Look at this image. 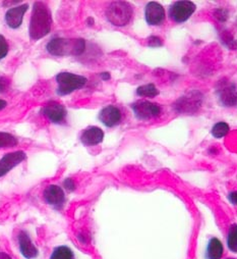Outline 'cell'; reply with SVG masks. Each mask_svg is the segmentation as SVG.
<instances>
[{"label": "cell", "mask_w": 237, "mask_h": 259, "mask_svg": "<svg viewBox=\"0 0 237 259\" xmlns=\"http://www.w3.org/2000/svg\"><path fill=\"white\" fill-rule=\"evenodd\" d=\"M52 28V16L44 3H35L30 21L29 35L32 40H40L47 36Z\"/></svg>", "instance_id": "6da1fadb"}, {"label": "cell", "mask_w": 237, "mask_h": 259, "mask_svg": "<svg viewBox=\"0 0 237 259\" xmlns=\"http://www.w3.org/2000/svg\"><path fill=\"white\" fill-rule=\"evenodd\" d=\"M86 49V41L84 39H66L53 38L46 45V50L53 56H79Z\"/></svg>", "instance_id": "7a4b0ae2"}, {"label": "cell", "mask_w": 237, "mask_h": 259, "mask_svg": "<svg viewBox=\"0 0 237 259\" xmlns=\"http://www.w3.org/2000/svg\"><path fill=\"white\" fill-rule=\"evenodd\" d=\"M88 82V79L84 76L62 72L56 76L57 90L56 93L59 96H67L72 94L73 92L82 89Z\"/></svg>", "instance_id": "3957f363"}, {"label": "cell", "mask_w": 237, "mask_h": 259, "mask_svg": "<svg viewBox=\"0 0 237 259\" xmlns=\"http://www.w3.org/2000/svg\"><path fill=\"white\" fill-rule=\"evenodd\" d=\"M134 15L132 6L126 2H114L106 10V18L114 26L123 27L128 25Z\"/></svg>", "instance_id": "277c9868"}, {"label": "cell", "mask_w": 237, "mask_h": 259, "mask_svg": "<svg viewBox=\"0 0 237 259\" xmlns=\"http://www.w3.org/2000/svg\"><path fill=\"white\" fill-rule=\"evenodd\" d=\"M196 5L190 0L174 3L169 9V17L177 24L186 23L196 12Z\"/></svg>", "instance_id": "5b68a950"}, {"label": "cell", "mask_w": 237, "mask_h": 259, "mask_svg": "<svg viewBox=\"0 0 237 259\" xmlns=\"http://www.w3.org/2000/svg\"><path fill=\"white\" fill-rule=\"evenodd\" d=\"M132 107L136 117L140 120H149L161 114L160 106L150 101H138L134 103Z\"/></svg>", "instance_id": "8992f818"}, {"label": "cell", "mask_w": 237, "mask_h": 259, "mask_svg": "<svg viewBox=\"0 0 237 259\" xmlns=\"http://www.w3.org/2000/svg\"><path fill=\"white\" fill-rule=\"evenodd\" d=\"M44 201L54 207L62 208L66 202V194L62 187L58 185H49L43 192Z\"/></svg>", "instance_id": "52a82bcc"}, {"label": "cell", "mask_w": 237, "mask_h": 259, "mask_svg": "<svg viewBox=\"0 0 237 259\" xmlns=\"http://www.w3.org/2000/svg\"><path fill=\"white\" fill-rule=\"evenodd\" d=\"M26 159L27 154L23 150L7 153L2 159H0V178L8 175L12 169L20 165Z\"/></svg>", "instance_id": "ba28073f"}, {"label": "cell", "mask_w": 237, "mask_h": 259, "mask_svg": "<svg viewBox=\"0 0 237 259\" xmlns=\"http://www.w3.org/2000/svg\"><path fill=\"white\" fill-rule=\"evenodd\" d=\"M41 113L53 123H62L65 121L68 111L62 103L51 101L41 109Z\"/></svg>", "instance_id": "9c48e42d"}, {"label": "cell", "mask_w": 237, "mask_h": 259, "mask_svg": "<svg viewBox=\"0 0 237 259\" xmlns=\"http://www.w3.org/2000/svg\"><path fill=\"white\" fill-rule=\"evenodd\" d=\"M18 246L20 253L26 259H35L39 255V249L34 244L30 235L26 231H21L19 233Z\"/></svg>", "instance_id": "30bf717a"}, {"label": "cell", "mask_w": 237, "mask_h": 259, "mask_svg": "<svg viewBox=\"0 0 237 259\" xmlns=\"http://www.w3.org/2000/svg\"><path fill=\"white\" fill-rule=\"evenodd\" d=\"M166 18V13L164 8L156 3L151 2L147 5L145 10V19L150 26H160L163 24Z\"/></svg>", "instance_id": "8fae6325"}, {"label": "cell", "mask_w": 237, "mask_h": 259, "mask_svg": "<svg viewBox=\"0 0 237 259\" xmlns=\"http://www.w3.org/2000/svg\"><path fill=\"white\" fill-rule=\"evenodd\" d=\"M99 119L105 126L113 127L121 123L123 119V113L118 107L113 105H108L100 111Z\"/></svg>", "instance_id": "7c38bea8"}, {"label": "cell", "mask_w": 237, "mask_h": 259, "mask_svg": "<svg viewBox=\"0 0 237 259\" xmlns=\"http://www.w3.org/2000/svg\"><path fill=\"white\" fill-rule=\"evenodd\" d=\"M29 10V5H22L10 9L6 14V23L11 29H19L24 21V16Z\"/></svg>", "instance_id": "4fadbf2b"}, {"label": "cell", "mask_w": 237, "mask_h": 259, "mask_svg": "<svg viewBox=\"0 0 237 259\" xmlns=\"http://www.w3.org/2000/svg\"><path fill=\"white\" fill-rule=\"evenodd\" d=\"M104 140V132L99 126H89L81 135V142L85 146H96Z\"/></svg>", "instance_id": "5bb4252c"}, {"label": "cell", "mask_w": 237, "mask_h": 259, "mask_svg": "<svg viewBox=\"0 0 237 259\" xmlns=\"http://www.w3.org/2000/svg\"><path fill=\"white\" fill-rule=\"evenodd\" d=\"M202 103V96L200 92H197V95H193V92L189 96L182 97L176 106L180 111H193L197 110Z\"/></svg>", "instance_id": "9a60e30c"}, {"label": "cell", "mask_w": 237, "mask_h": 259, "mask_svg": "<svg viewBox=\"0 0 237 259\" xmlns=\"http://www.w3.org/2000/svg\"><path fill=\"white\" fill-rule=\"evenodd\" d=\"M224 254V246L218 238H212L208 242L206 257L207 259H222Z\"/></svg>", "instance_id": "2e32d148"}, {"label": "cell", "mask_w": 237, "mask_h": 259, "mask_svg": "<svg viewBox=\"0 0 237 259\" xmlns=\"http://www.w3.org/2000/svg\"><path fill=\"white\" fill-rule=\"evenodd\" d=\"M219 98L225 106H233L236 103V94H235V87L231 88L229 87H224L220 92H219Z\"/></svg>", "instance_id": "e0dca14e"}, {"label": "cell", "mask_w": 237, "mask_h": 259, "mask_svg": "<svg viewBox=\"0 0 237 259\" xmlns=\"http://www.w3.org/2000/svg\"><path fill=\"white\" fill-rule=\"evenodd\" d=\"M49 259H75V253L68 246H58L54 248Z\"/></svg>", "instance_id": "ac0fdd59"}, {"label": "cell", "mask_w": 237, "mask_h": 259, "mask_svg": "<svg viewBox=\"0 0 237 259\" xmlns=\"http://www.w3.org/2000/svg\"><path fill=\"white\" fill-rule=\"evenodd\" d=\"M230 131V126L225 121H219L215 123L211 130V134L216 139H221L225 137Z\"/></svg>", "instance_id": "d6986e66"}, {"label": "cell", "mask_w": 237, "mask_h": 259, "mask_svg": "<svg viewBox=\"0 0 237 259\" xmlns=\"http://www.w3.org/2000/svg\"><path fill=\"white\" fill-rule=\"evenodd\" d=\"M137 95L141 96V97H156L157 95H159V90L157 89V87L154 84H146L143 86H140L137 89Z\"/></svg>", "instance_id": "ffe728a7"}, {"label": "cell", "mask_w": 237, "mask_h": 259, "mask_svg": "<svg viewBox=\"0 0 237 259\" xmlns=\"http://www.w3.org/2000/svg\"><path fill=\"white\" fill-rule=\"evenodd\" d=\"M18 143L19 141L14 135L6 132H0V149L15 147L18 145Z\"/></svg>", "instance_id": "44dd1931"}, {"label": "cell", "mask_w": 237, "mask_h": 259, "mask_svg": "<svg viewBox=\"0 0 237 259\" xmlns=\"http://www.w3.org/2000/svg\"><path fill=\"white\" fill-rule=\"evenodd\" d=\"M227 245L231 252H237V226L235 224L232 225L228 231Z\"/></svg>", "instance_id": "7402d4cb"}, {"label": "cell", "mask_w": 237, "mask_h": 259, "mask_svg": "<svg viewBox=\"0 0 237 259\" xmlns=\"http://www.w3.org/2000/svg\"><path fill=\"white\" fill-rule=\"evenodd\" d=\"M8 53H9V43L5 38V36L0 35V60L6 58Z\"/></svg>", "instance_id": "603a6c76"}, {"label": "cell", "mask_w": 237, "mask_h": 259, "mask_svg": "<svg viewBox=\"0 0 237 259\" xmlns=\"http://www.w3.org/2000/svg\"><path fill=\"white\" fill-rule=\"evenodd\" d=\"M11 87V80L8 77L0 76V94L9 91Z\"/></svg>", "instance_id": "cb8c5ba5"}, {"label": "cell", "mask_w": 237, "mask_h": 259, "mask_svg": "<svg viewBox=\"0 0 237 259\" xmlns=\"http://www.w3.org/2000/svg\"><path fill=\"white\" fill-rule=\"evenodd\" d=\"M148 45L150 47H153V48H156V47H160L163 45V41L160 37L158 36H151L149 39H148Z\"/></svg>", "instance_id": "d4e9b609"}, {"label": "cell", "mask_w": 237, "mask_h": 259, "mask_svg": "<svg viewBox=\"0 0 237 259\" xmlns=\"http://www.w3.org/2000/svg\"><path fill=\"white\" fill-rule=\"evenodd\" d=\"M64 187H65V189L68 190L69 192H73V191H75L76 188H77L75 181H74L73 179H71V178H68V179H66V180L64 181Z\"/></svg>", "instance_id": "484cf974"}, {"label": "cell", "mask_w": 237, "mask_h": 259, "mask_svg": "<svg viewBox=\"0 0 237 259\" xmlns=\"http://www.w3.org/2000/svg\"><path fill=\"white\" fill-rule=\"evenodd\" d=\"M217 12L220 13V15H217V14H216L215 17H216L220 22H225V21L227 20V18H228V13H227V11L220 9V10H217Z\"/></svg>", "instance_id": "4316f807"}, {"label": "cell", "mask_w": 237, "mask_h": 259, "mask_svg": "<svg viewBox=\"0 0 237 259\" xmlns=\"http://www.w3.org/2000/svg\"><path fill=\"white\" fill-rule=\"evenodd\" d=\"M228 198H229V201H230L233 205H236V203H237V193H236V192H231V193L229 194Z\"/></svg>", "instance_id": "83f0119b"}, {"label": "cell", "mask_w": 237, "mask_h": 259, "mask_svg": "<svg viewBox=\"0 0 237 259\" xmlns=\"http://www.w3.org/2000/svg\"><path fill=\"white\" fill-rule=\"evenodd\" d=\"M110 77L111 76H110V74L108 72H104V73L101 74V78H102L103 81H108L110 79Z\"/></svg>", "instance_id": "f1b7e54d"}, {"label": "cell", "mask_w": 237, "mask_h": 259, "mask_svg": "<svg viewBox=\"0 0 237 259\" xmlns=\"http://www.w3.org/2000/svg\"><path fill=\"white\" fill-rule=\"evenodd\" d=\"M0 259H13L11 255L6 252H0Z\"/></svg>", "instance_id": "f546056e"}, {"label": "cell", "mask_w": 237, "mask_h": 259, "mask_svg": "<svg viewBox=\"0 0 237 259\" xmlns=\"http://www.w3.org/2000/svg\"><path fill=\"white\" fill-rule=\"evenodd\" d=\"M7 105H8V102H7L6 100H4V99H0V110L5 109V108L7 107Z\"/></svg>", "instance_id": "4dcf8cb0"}, {"label": "cell", "mask_w": 237, "mask_h": 259, "mask_svg": "<svg viewBox=\"0 0 237 259\" xmlns=\"http://www.w3.org/2000/svg\"><path fill=\"white\" fill-rule=\"evenodd\" d=\"M227 259H235V258H227Z\"/></svg>", "instance_id": "1f68e13d"}]
</instances>
